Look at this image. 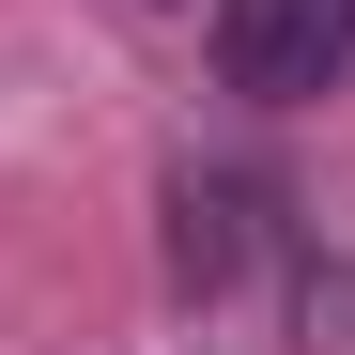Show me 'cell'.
Returning <instances> with one entry per match:
<instances>
[{"label": "cell", "mask_w": 355, "mask_h": 355, "mask_svg": "<svg viewBox=\"0 0 355 355\" xmlns=\"http://www.w3.org/2000/svg\"><path fill=\"white\" fill-rule=\"evenodd\" d=\"M216 62H232V93L293 108V93L355 78V0H216Z\"/></svg>", "instance_id": "obj_1"}, {"label": "cell", "mask_w": 355, "mask_h": 355, "mask_svg": "<svg viewBox=\"0 0 355 355\" xmlns=\"http://www.w3.org/2000/svg\"><path fill=\"white\" fill-rule=\"evenodd\" d=\"M248 263H263V186H248V170H186V186H170V278L232 293Z\"/></svg>", "instance_id": "obj_2"}, {"label": "cell", "mask_w": 355, "mask_h": 355, "mask_svg": "<svg viewBox=\"0 0 355 355\" xmlns=\"http://www.w3.org/2000/svg\"><path fill=\"white\" fill-rule=\"evenodd\" d=\"M293 309H309V355H324V340L355 355V263H309V278H293Z\"/></svg>", "instance_id": "obj_3"}, {"label": "cell", "mask_w": 355, "mask_h": 355, "mask_svg": "<svg viewBox=\"0 0 355 355\" xmlns=\"http://www.w3.org/2000/svg\"><path fill=\"white\" fill-rule=\"evenodd\" d=\"M201 16H216V0H201Z\"/></svg>", "instance_id": "obj_4"}]
</instances>
